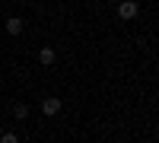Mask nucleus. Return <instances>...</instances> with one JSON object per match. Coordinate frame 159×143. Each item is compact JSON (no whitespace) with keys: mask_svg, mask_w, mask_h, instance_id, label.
Returning <instances> with one entry per match:
<instances>
[{"mask_svg":"<svg viewBox=\"0 0 159 143\" xmlns=\"http://www.w3.org/2000/svg\"><path fill=\"white\" fill-rule=\"evenodd\" d=\"M0 143H19V137H16V134H13V131H7L3 137H0Z\"/></svg>","mask_w":159,"mask_h":143,"instance_id":"nucleus-6","label":"nucleus"},{"mask_svg":"<svg viewBox=\"0 0 159 143\" xmlns=\"http://www.w3.org/2000/svg\"><path fill=\"white\" fill-rule=\"evenodd\" d=\"M61 108H64V105H61V99H57V96H48V99L42 102V114H48V118H54Z\"/></svg>","mask_w":159,"mask_h":143,"instance_id":"nucleus-1","label":"nucleus"},{"mask_svg":"<svg viewBox=\"0 0 159 143\" xmlns=\"http://www.w3.org/2000/svg\"><path fill=\"white\" fill-rule=\"evenodd\" d=\"M137 13H140V7L134 3V0H124V3L118 7V16L121 19H137Z\"/></svg>","mask_w":159,"mask_h":143,"instance_id":"nucleus-2","label":"nucleus"},{"mask_svg":"<svg viewBox=\"0 0 159 143\" xmlns=\"http://www.w3.org/2000/svg\"><path fill=\"white\" fill-rule=\"evenodd\" d=\"M54 60H57V57H54V51H51V48H42V51H38V64H45V67H51Z\"/></svg>","mask_w":159,"mask_h":143,"instance_id":"nucleus-4","label":"nucleus"},{"mask_svg":"<svg viewBox=\"0 0 159 143\" xmlns=\"http://www.w3.org/2000/svg\"><path fill=\"white\" fill-rule=\"evenodd\" d=\"M13 114H16L19 121H25V118H29V105H16V108H13Z\"/></svg>","mask_w":159,"mask_h":143,"instance_id":"nucleus-5","label":"nucleus"},{"mask_svg":"<svg viewBox=\"0 0 159 143\" xmlns=\"http://www.w3.org/2000/svg\"><path fill=\"white\" fill-rule=\"evenodd\" d=\"M7 32H10V35H22V19H19V16H10V19H7Z\"/></svg>","mask_w":159,"mask_h":143,"instance_id":"nucleus-3","label":"nucleus"}]
</instances>
